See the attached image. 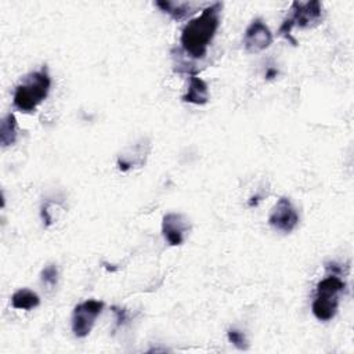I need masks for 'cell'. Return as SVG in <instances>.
<instances>
[{"label":"cell","instance_id":"1","mask_svg":"<svg viewBox=\"0 0 354 354\" xmlns=\"http://www.w3.org/2000/svg\"><path fill=\"white\" fill-rule=\"evenodd\" d=\"M223 3L216 1L205 7L201 15L192 18L181 30L180 43L183 50L195 59H201L206 55L218 26Z\"/></svg>","mask_w":354,"mask_h":354},{"label":"cell","instance_id":"2","mask_svg":"<svg viewBox=\"0 0 354 354\" xmlns=\"http://www.w3.org/2000/svg\"><path fill=\"white\" fill-rule=\"evenodd\" d=\"M51 87V77L48 69L41 66L39 71L32 72L15 87L12 95L14 106L21 112H33L48 95Z\"/></svg>","mask_w":354,"mask_h":354},{"label":"cell","instance_id":"3","mask_svg":"<svg viewBox=\"0 0 354 354\" xmlns=\"http://www.w3.org/2000/svg\"><path fill=\"white\" fill-rule=\"evenodd\" d=\"M346 289V282L339 274L328 272V275L317 283L315 296L311 304L313 315L318 321H330L339 308L340 295Z\"/></svg>","mask_w":354,"mask_h":354},{"label":"cell","instance_id":"4","mask_svg":"<svg viewBox=\"0 0 354 354\" xmlns=\"http://www.w3.org/2000/svg\"><path fill=\"white\" fill-rule=\"evenodd\" d=\"M290 11L292 14L283 21L278 33L296 44V40L290 37L292 28L296 26L300 29H308L319 25L322 21V4L318 0L306 3L293 1L290 6Z\"/></svg>","mask_w":354,"mask_h":354},{"label":"cell","instance_id":"5","mask_svg":"<svg viewBox=\"0 0 354 354\" xmlns=\"http://www.w3.org/2000/svg\"><path fill=\"white\" fill-rule=\"evenodd\" d=\"M102 308H104V301L94 300V299L84 300L76 304L72 311V319H71L73 335L79 339L88 336Z\"/></svg>","mask_w":354,"mask_h":354},{"label":"cell","instance_id":"6","mask_svg":"<svg viewBox=\"0 0 354 354\" xmlns=\"http://www.w3.org/2000/svg\"><path fill=\"white\" fill-rule=\"evenodd\" d=\"M299 213L296 212V207L293 206L292 201L286 196H282L277 201L274 205L270 216H268V224L283 234L292 232L297 224H299Z\"/></svg>","mask_w":354,"mask_h":354},{"label":"cell","instance_id":"7","mask_svg":"<svg viewBox=\"0 0 354 354\" xmlns=\"http://www.w3.org/2000/svg\"><path fill=\"white\" fill-rule=\"evenodd\" d=\"M274 37L270 28L264 24L261 18L253 19L245 30L243 46L249 54H257L268 48Z\"/></svg>","mask_w":354,"mask_h":354},{"label":"cell","instance_id":"8","mask_svg":"<svg viewBox=\"0 0 354 354\" xmlns=\"http://www.w3.org/2000/svg\"><path fill=\"white\" fill-rule=\"evenodd\" d=\"M189 223L181 213H167L162 218V235L170 246H180L187 238Z\"/></svg>","mask_w":354,"mask_h":354},{"label":"cell","instance_id":"9","mask_svg":"<svg viewBox=\"0 0 354 354\" xmlns=\"http://www.w3.org/2000/svg\"><path fill=\"white\" fill-rule=\"evenodd\" d=\"M183 101L195 105H205L209 101V87L206 82L196 75H191L188 90L183 95Z\"/></svg>","mask_w":354,"mask_h":354},{"label":"cell","instance_id":"10","mask_svg":"<svg viewBox=\"0 0 354 354\" xmlns=\"http://www.w3.org/2000/svg\"><path fill=\"white\" fill-rule=\"evenodd\" d=\"M163 12L169 14L173 19L180 21L183 18H185L187 15L195 12V4L192 3H176V1H167V0H162V1H156L155 3Z\"/></svg>","mask_w":354,"mask_h":354},{"label":"cell","instance_id":"11","mask_svg":"<svg viewBox=\"0 0 354 354\" xmlns=\"http://www.w3.org/2000/svg\"><path fill=\"white\" fill-rule=\"evenodd\" d=\"M11 304L17 310H33L40 304V297L37 293H35L30 289H18L12 296H11Z\"/></svg>","mask_w":354,"mask_h":354},{"label":"cell","instance_id":"12","mask_svg":"<svg viewBox=\"0 0 354 354\" xmlns=\"http://www.w3.org/2000/svg\"><path fill=\"white\" fill-rule=\"evenodd\" d=\"M18 123L14 113H7L0 123V142L3 147H10L17 141Z\"/></svg>","mask_w":354,"mask_h":354},{"label":"cell","instance_id":"13","mask_svg":"<svg viewBox=\"0 0 354 354\" xmlns=\"http://www.w3.org/2000/svg\"><path fill=\"white\" fill-rule=\"evenodd\" d=\"M40 279L43 283L48 286H55L58 282V268L55 264H47L41 272H40Z\"/></svg>","mask_w":354,"mask_h":354},{"label":"cell","instance_id":"14","mask_svg":"<svg viewBox=\"0 0 354 354\" xmlns=\"http://www.w3.org/2000/svg\"><path fill=\"white\" fill-rule=\"evenodd\" d=\"M227 337H228V342L231 344H234L238 350H246L248 348V340H246V336H245L243 332H241L235 328H231L227 332Z\"/></svg>","mask_w":354,"mask_h":354},{"label":"cell","instance_id":"15","mask_svg":"<svg viewBox=\"0 0 354 354\" xmlns=\"http://www.w3.org/2000/svg\"><path fill=\"white\" fill-rule=\"evenodd\" d=\"M112 311L115 313V315H116V324H118V326L119 325H122L124 321H126V318H127V313H126V310H123V308H118V307H112Z\"/></svg>","mask_w":354,"mask_h":354},{"label":"cell","instance_id":"16","mask_svg":"<svg viewBox=\"0 0 354 354\" xmlns=\"http://www.w3.org/2000/svg\"><path fill=\"white\" fill-rule=\"evenodd\" d=\"M277 75V71L275 69H268L267 71V73H266V77H268V79H271L272 76H275Z\"/></svg>","mask_w":354,"mask_h":354}]
</instances>
